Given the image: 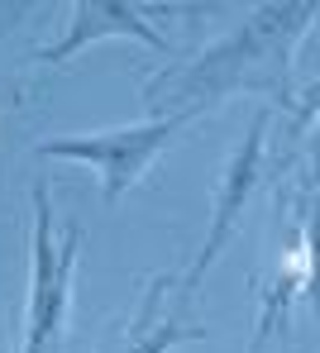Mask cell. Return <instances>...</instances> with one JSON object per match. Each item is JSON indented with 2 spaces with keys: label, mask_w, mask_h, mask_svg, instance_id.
Returning <instances> with one entry per match:
<instances>
[{
  "label": "cell",
  "mask_w": 320,
  "mask_h": 353,
  "mask_svg": "<svg viewBox=\"0 0 320 353\" xmlns=\"http://www.w3.org/2000/svg\"><path fill=\"white\" fill-rule=\"evenodd\" d=\"M297 296H306V248H301V239H297V248L282 253L277 272L258 287V330H254V344H249L254 353L268 339L287 334V315H292V301Z\"/></svg>",
  "instance_id": "obj_7"
},
{
  "label": "cell",
  "mask_w": 320,
  "mask_h": 353,
  "mask_svg": "<svg viewBox=\"0 0 320 353\" xmlns=\"http://www.w3.org/2000/svg\"><path fill=\"white\" fill-rule=\"evenodd\" d=\"M196 124V115H163V119H139L120 129H101V134H63V139H43L34 143L39 158H63V163H86L101 176L106 201L115 205L125 191H134L143 176L153 172V163L177 143V134Z\"/></svg>",
  "instance_id": "obj_3"
},
{
  "label": "cell",
  "mask_w": 320,
  "mask_h": 353,
  "mask_svg": "<svg viewBox=\"0 0 320 353\" xmlns=\"http://www.w3.org/2000/svg\"><path fill=\"white\" fill-rule=\"evenodd\" d=\"M177 287L172 272H158L143 282L139 292V310L129 315V325H120L110 334V344L101 353H172L182 344H201L210 330L196 325V320H182V315H168V292Z\"/></svg>",
  "instance_id": "obj_6"
},
{
  "label": "cell",
  "mask_w": 320,
  "mask_h": 353,
  "mask_svg": "<svg viewBox=\"0 0 320 353\" xmlns=\"http://www.w3.org/2000/svg\"><path fill=\"white\" fill-rule=\"evenodd\" d=\"M24 14H29V5H0V34H5L10 24H19Z\"/></svg>",
  "instance_id": "obj_11"
},
{
  "label": "cell",
  "mask_w": 320,
  "mask_h": 353,
  "mask_svg": "<svg viewBox=\"0 0 320 353\" xmlns=\"http://www.w3.org/2000/svg\"><path fill=\"white\" fill-rule=\"evenodd\" d=\"M0 353H5V339H0Z\"/></svg>",
  "instance_id": "obj_12"
},
{
  "label": "cell",
  "mask_w": 320,
  "mask_h": 353,
  "mask_svg": "<svg viewBox=\"0 0 320 353\" xmlns=\"http://www.w3.org/2000/svg\"><path fill=\"white\" fill-rule=\"evenodd\" d=\"M306 139H311V143H306V172H301V196L320 186V115L311 119V134H306Z\"/></svg>",
  "instance_id": "obj_10"
},
{
  "label": "cell",
  "mask_w": 320,
  "mask_h": 353,
  "mask_svg": "<svg viewBox=\"0 0 320 353\" xmlns=\"http://www.w3.org/2000/svg\"><path fill=\"white\" fill-rule=\"evenodd\" d=\"M320 19L316 0H272L254 5L244 24H234L225 39L206 43L187 62H172L143 81V105L148 119L163 115H206L234 91H263L282 110H292V67H297V43L311 34Z\"/></svg>",
  "instance_id": "obj_1"
},
{
  "label": "cell",
  "mask_w": 320,
  "mask_h": 353,
  "mask_svg": "<svg viewBox=\"0 0 320 353\" xmlns=\"http://www.w3.org/2000/svg\"><path fill=\"white\" fill-rule=\"evenodd\" d=\"M287 115L297 119V134H306V129H311V119L320 115V77L311 81V86H301V91H297V101H292V110H287Z\"/></svg>",
  "instance_id": "obj_9"
},
{
  "label": "cell",
  "mask_w": 320,
  "mask_h": 353,
  "mask_svg": "<svg viewBox=\"0 0 320 353\" xmlns=\"http://www.w3.org/2000/svg\"><path fill=\"white\" fill-rule=\"evenodd\" d=\"M301 248H306V301L320 325V186L301 196Z\"/></svg>",
  "instance_id": "obj_8"
},
{
  "label": "cell",
  "mask_w": 320,
  "mask_h": 353,
  "mask_svg": "<svg viewBox=\"0 0 320 353\" xmlns=\"http://www.w3.org/2000/svg\"><path fill=\"white\" fill-rule=\"evenodd\" d=\"M81 225L53 220L48 186H34V239H29V310H24V344L19 353H63L67 310H72V282L81 263Z\"/></svg>",
  "instance_id": "obj_2"
},
{
  "label": "cell",
  "mask_w": 320,
  "mask_h": 353,
  "mask_svg": "<svg viewBox=\"0 0 320 353\" xmlns=\"http://www.w3.org/2000/svg\"><path fill=\"white\" fill-rule=\"evenodd\" d=\"M268 129H272V110H258V115L249 119V134L234 143L225 172L215 181L206 239H201V248H196L192 263H187V277L177 282V296H182V301H192V296L201 292L206 272L220 263V253L230 248V239L239 234V225H244V210H249L254 191L263 186V176H268Z\"/></svg>",
  "instance_id": "obj_4"
},
{
  "label": "cell",
  "mask_w": 320,
  "mask_h": 353,
  "mask_svg": "<svg viewBox=\"0 0 320 353\" xmlns=\"http://www.w3.org/2000/svg\"><path fill=\"white\" fill-rule=\"evenodd\" d=\"M101 39H139V43L153 48V53H172V43L148 24L143 5H125V0H77V5L67 10L63 34H58L53 43H43V48L34 53V62H43V67L72 62L77 53H86V48L101 43Z\"/></svg>",
  "instance_id": "obj_5"
}]
</instances>
